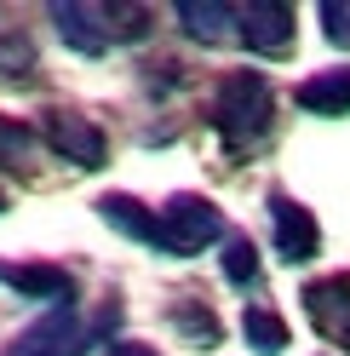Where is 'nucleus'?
I'll return each mask as SVG.
<instances>
[{
	"label": "nucleus",
	"mask_w": 350,
	"mask_h": 356,
	"mask_svg": "<svg viewBox=\"0 0 350 356\" xmlns=\"http://www.w3.org/2000/svg\"><path fill=\"white\" fill-rule=\"evenodd\" d=\"M47 17L63 35V47L81 52V58H103V52L126 47V40L149 35V12L126 6V0H52Z\"/></svg>",
	"instance_id": "1"
},
{
	"label": "nucleus",
	"mask_w": 350,
	"mask_h": 356,
	"mask_svg": "<svg viewBox=\"0 0 350 356\" xmlns=\"http://www.w3.org/2000/svg\"><path fill=\"white\" fill-rule=\"evenodd\" d=\"M115 322H121V299H103L92 316H81L75 305H58L40 322H29L0 356H92L115 333Z\"/></svg>",
	"instance_id": "2"
},
{
	"label": "nucleus",
	"mask_w": 350,
	"mask_h": 356,
	"mask_svg": "<svg viewBox=\"0 0 350 356\" xmlns=\"http://www.w3.org/2000/svg\"><path fill=\"white\" fill-rule=\"evenodd\" d=\"M270 121H276V86L258 70H235V75L218 81V92H212V127H218V138H224L230 149L258 144L270 132Z\"/></svg>",
	"instance_id": "3"
},
{
	"label": "nucleus",
	"mask_w": 350,
	"mask_h": 356,
	"mask_svg": "<svg viewBox=\"0 0 350 356\" xmlns=\"http://www.w3.org/2000/svg\"><path fill=\"white\" fill-rule=\"evenodd\" d=\"M161 225H167V253L172 259H195L207 248H224V213H218L207 195H172V202L161 207Z\"/></svg>",
	"instance_id": "4"
},
{
	"label": "nucleus",
	"mask_w": 350,
	"mask_h": 356,
	"mask_svg": "<svg viewBox=\"0 0 350 356\" xmlns=\"http://www.w3.org/2000/svg\"><path fill=\"white\" fill-rule=\"evenodd\" d=\"M35 132H40V144H47L58 161H69V167H81V172H98V167L109 161V138H103V127H98V121H86L81 109H47Z\"/></svg>",
	"instance_id": "5"
},
{
	"label": "nucleus",
	"mask_w": 350,
	"mask_h": 356,
	"mask_svg": "<svg viewBox=\"0 0 350 356\" xmlns=\"http://www.w3.org/2000/svg\"><path fill=\"white\" fill-rule=\"evenodd\" d=\"M270 241H276V259L281 264H310L316 259V248H322V225H316V213L304 207V202H293V195H270Z\"/></svg>",
	"instance_id": "6"
},
{
	"label": "nucleus",
	"mask_w": 350,
	"mask_h": 356,
	"mask_svg": "<svg viewBox=\"0 0 350 356\" xmlns=\"http://www.w3.org/2000/svg\"><path fill=\"white\" fill-rule=\"evenodd\" d=\"M235 29H242L235 40L258 58H288L293 52V6H281V0H247V6H235Z\"/></svg>",
	"instance_id": "7"
},
{
	"label": "nucleus",
	"mask_w": 350,
	"mask_h": 356,
	"mask_svg": "<svg viewBox=\"0 0 350 356\" xmlns=\"http://www.w3.org/2000/svg\"><path fill=\"white\" fill-rule=\"evenodd\" d=\"M98 218H103V225H115L126 241H144V248L167 253V225H161V213L144 207L138 195H98Z\"/></svg>",
	"instance_id": "8"
},
{
	"label": "nucleus",
	"mask_w": 350,
	"mask_h": 356,
	"mask_svg": "<svg viewBox=\"0 0 350 356\" xmlns=\"http://www.w3.org/2000/svg\"><path fill=\"white\" fill-rule=\"evenodd\" d=\"M0 282H6L12 293H24V299H47L52 310L75 299V282H69V270H58V264H17V259H0Z\"/></svg>",
	"instance_id": "9"
},
{
	"label": "nucleus",
	"mask_w": 350,
	"mask_h": 356,
	"mask_svg": "<svg viewBox=\"0 0 350 356\" xmlns=\"http://www.w3.org/2000/svg\"><path fill=\"white\" fill-rule=\"evenodd\" d=\"M172 17H178V29L195 47H224V40L242 35L235 29V6H224V0H178Z\"/></svg>",
	"instance_id": "10"
},
{
	"label": "nucleus",
	"mask_w": 350,
	"mask_h": 356,
	"mask_svg": "<svg viewBox=\"0 0 350 356\" xmlns=\"http://www.w3.org/2000/svg\"><path fill=\"white\" fill-rule=\"evenodd\" d=\"M304 310H310V322L327 333V339L350 345V276L310 282V287H304Z\"/></svg>",
	"instance_id": "11"
},
{
	"label": "nucleus",
	"mask_w": 350,
	"mask_h": 356,
	"mask_svg": "<svg viewBox=\"0 0 350 356\" xmlns=\"http://www.w3.org/2000/svg\"><path fill=\"white\" fill-rule=\"evenodd\" d=\"M299 109H310V115H350V63H339V70H322L299 86Z\"/></svg>",
	"instance_id": "12"
},
{
	"label": "nucleus",
	"mask_w": 350,
	"mask_h": 356,
	"mask_svg": "<svg viewBox=\"0 0 350 356\" xmlns=\"http://www.w3.org/2000/svg\"><path fill=\"white\" fill-rule=\"evenodd\" d=\"M242 339L253 345V356H281L293 333H288V322H281L270 305H247L242 310Z\"/></svg>",
	"instance_id": "13"
},
{
	"label": "nucleus",
	"mask_w": 350,
	"mask_h": 356,
	"mask_svg": "<svg viewBox=\"0 0 350 356\" xmlns=\"http://www.w3.org/2000/svg\"><path fill=\"white\" fill-rule=\"evenodd\" d=\"M218 264H224V282H230V287H242V293H253V287L265 282V276H258V248H253L242 230H230V236H224V248H218Z\"/></svg>",
	"instance_id": "14"
},
{
	"label": "nucleus",
	"mask_w": 350,
	"mask_h": 356,
	"mask_svg": "<svg viewBox=\"0 0 350 356\" xmlns=\"http://www.w3.org/2000/svg\"><path fill=\"white\" fill-rule=\"evenodd\" d=\"M172 327L184 333V339L195 345V350H212L218 339H224V327H218V316L201 305V299H178L172 305Z\"/></svg>",
	"instance_id": "15"
},
{
	"label": "nucleus",
	"mask_w": 350,
	"mask_h": 356,
	"mask_svg": "<svg viewBox=\"0 0 350 356\" xmlns=\"http://www.w3.org/2000/svg\"><path fill=\"white\" fill-rule=\"evenodd\" d=\"M35 149H40V132L29 121H12V115H0V172H24L35 161Z\"/></svg>",
	"instance_id": "16"
},
{
	"label": "nucleus",
	"mask_w": 350,
	"mask_h": 356,
	"mask_svg": "<svg viewBox=\"0 0 350 356\" xmlns=\"http://www.w3.org/2000/svg\"><path fill=\"white\" fill-rule=\"evenodd\" d=\"M35 70V47L24 35H0V75H29Z\"/></svg>",
	"instance_id": "17"
},
{
	"label": "nucleus",
	"mask_w": 350,
	"mask_h": 356,
	"mask_svg": "<svg viewBox=\"0 0 350 356\" xmlns=\"http://www.w3.org/2000/svg\"><path fill=\"white\" fill-rule=\"evenodd\" d=\"M322 35L333 47H350V0H322Z\"/></svg>",
	"instance_id": "18"
},
{
	"label": "nucleus",
	"mask_w": 350,
	"mask_h": 356,
	"mask_svg": "<svg viewBox=\"0 0 350 356\" xmlns=\"http://www.w3.org/2000/svg\"><path fill=\"white\" fill-rule=\"evenodd\" d=\"M103 356H161V350H156V345H144V339H115Z\"/></svg>",
	"instance_id": "19"
},
{
	"label": "nucleus",
	"mask_w": 350,
	"mask_h": 356,
	"mask_svg": "<svg viewBox=\"0 0 350 356\" xmlns=\"http://www.w3.org/2000/svg\"><path fill=\"white\" fill-rule=\"evenodd\" d=\"M0 213H6V195H0Z\"/></svg>",
	"instance_id": "20"
}]
</instances>
